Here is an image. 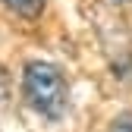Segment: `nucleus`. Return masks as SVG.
<instances>
[{"label":"nucleus","mask_w":132,"mask_h":132,"mask_svg":"<svg viewBox=\"0 0 132 132\" xmlns=\"http://www.w3.org/2000/svg\"><path fill=\"white\" fill-rule=\"evenodd\" d=\"M22 91H25L28 107L35 113H41V117H47V120H60L66 104H69V85H66L63 72L57 66L44 63V60H35V63L25 66Z\"/></svg>","instance_id":"1"},{"label":"nucleus","mask_w":132,"mask_h":132,"mask_svg":"<svg viewBox=\"0 0 132 132\" xmlns=\"http://www.w3.org/2000/svg\"><path fill=\"white\" fill-rule=\"evenodd\" d=\"M10 13L22 16V19H35V16H41L44 10V0H0Z\"/></svg>","instance_id":"2"},{"label":"nucleus","mask_w":132,"mask_h":132,"mask_svg":"<svg viewBox=\"0 0 132 132\" xmlns=\"http://www.w3.org/2000/svg\"><path fill=\"white\" fill-rule=\"evenodd\" d=\"M110 132H132V113H123V117L113 123V129Z\"/></svg>","instance_id":"3"}]
</instances>
